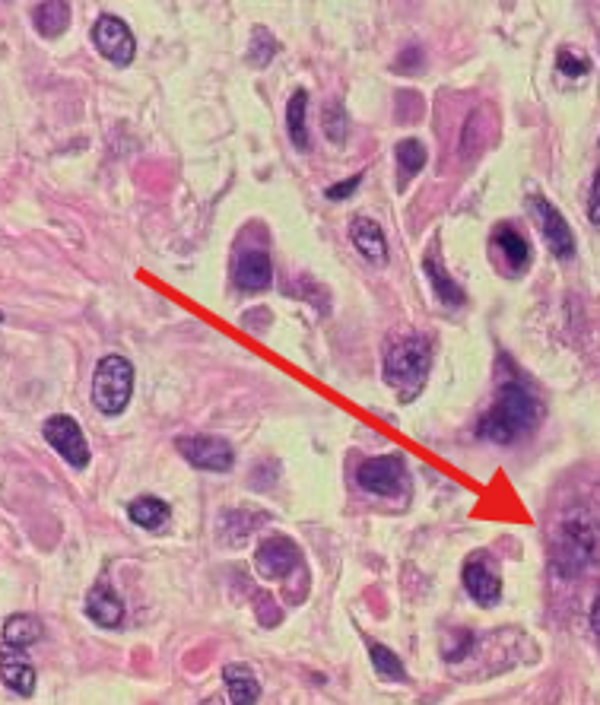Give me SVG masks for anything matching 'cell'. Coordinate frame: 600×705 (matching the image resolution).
Returning a JSON list of instances; mask_svg holds the SVG:
<instances>
[{
  "label": "cell",
  "instance_id": "obj_1",
  "mask_svg": "<svg viewBox=\"0 0 600 705\" xmlns=\"http://www.w3.org/2000/svg\"><path fill=\"white\" fill-rule=\"evenodd\" d=\"M543 420V404L521 385H505L499 401L480 420V436L496 445H512L521 436H531Z\"/></svg>",
  "mask_w": 600,
  "mask_h": 705
},
{
  "label": "cell",
  "instance_id": "obj_2",
  "mask_svg": "<svg viewBox=\"0 0 600 705\" xmlns=\"http://www.w3.org/2000/svg\"><path fill=\"white\" fill-rule=\"evenodd\" d=\"M426 372H429V343L423 337H397V343H391V350L385 353L388 385L404 401H413L426 385Z\"/></svg>",
  "mask_w": 600,
  "mask_h": 705
},
{
  "label": "cell",
  "instance_id": "obj_3",
  "mask_svg": "<svg viewBox=\"0 0 600 705\" xmlns=\"http://www.w3.org/2000/svg\"><path fill=\"white\" fill-rule=\"evenodd\" d=\"M134 391V366L124 356H105L93 375V404L105 417H118Z\"/></svg>",
  "mask_w": 600,
  "mask_h": 705
},
{
  "label": "cell",
  "instance_id": "obj_4",
  "mask_svg": "<svg viewBox=\"0 0 600 705\" xmlns=\"http://www.w3.org/2000/svg\"><path fill=\"white\" fill-rule=\"evenodd\" d=\"M356 483L372 496H385L394 499L397 493L407 490V467L404 458L397 455H381V458H369L362 461L356 470Z\"/></svg>",
  "mask_w": 600,
  "mask_h": 705
},
{
  "label": "cell",
  "instance_id": "obj_5",
  "mask_svg": "<svg viewBox=\"0 0 600 705\" xmlns=\"http://www.w3.org/2000/svg\"><path fill=\"white\" fill-rule=\"evenodd\" d=\"M175 448L181 451V458L197 470L226 474V470L235 464L232 445L220 436H181V439H175Z\"/></svg>",
  "mask_w": 600,
  "mask_h": 705
},
{
  "label": "cell",
  "instance_id": "obj_6",
  "mask_svg": "<svg viewBox=\"0 0 600 705\" xmlns=\"http://www.w3.org/2000/svg\"><path fill=\"white\" fill-rule=\"evenodd\" d=\"M531 216H534V223H537V229L543 235V242L550 245L553 255L562 258V261H569L575 255V235H572V229L566 223V216L556 210V204H550L547 197L534 194L531 197Z\"/></svg>",
  "mask_w": 600,
  "mask_h": 705
},
{
  "label": "cell",
  "instance_id": "obj_7",
  "mask_svg": "<svg viewBox=\"0 0 600 705\" xmlns=\"http://www.w3.org/2000/svg\"><path fill=\"white\" fill-rule=\"evenodd\" d=\"M93 45L96 51L102 54L105 61H112L115 67H127L134 61V32L127 29L124 20H118V16H99L96 26H93Z\"/></svg>",
  "mask_w": 600,
  "mask_h": 705
},
{
  "label": "cell",
  "instance_id": "obj_8",
  "mask_svg": "<svg viewBox=\"0 0 600 705\" xmlns=\"http://www.w3.org/2000/svg\"><path fill=\"white\" fill-rule=\"evenodd\" d=\"M42 432H45V442L58 451L70 467L83 470L89 464V445H86V436H83V429L77 426V420H70V417H64V413H58V417L45 420Z\"/></svg>",
  "mask_w": 600,
  "mask_h": 705
},
{
  "label": "cell",
  "instance_id": "obj_9",
  "mask_svg": "<svg viewBox=\"0 0 600 705\" xmlns=\"http://www.w3.org/2000/svg\"><path fill=\"white\" fill-rule=\"evenodd\" d=\"M299 563V550L296 544L289 537H267L264 544L258 547V553H254V566H258V572L264 578H283L296 569Z\"/></svg>",
  "mask_w": 600,
  "mask_h": 705
},
{
  "label": "cell",
  "instance_id": "obj_10",
  "mask_svg": "<svg viewBox=\"0 0 600 705\" xmlns=\"http://www.w3.org/2000/svg\"><path fill=\"white\" fill-rule=\"evenodd\" d=\"M464 588H467L470 598H474L477 604H483V607H493V604H499V598H502V582H499V575L486 566L483 556L467 559V566H464Z\"/></svg>",
  "mask_w": 600,
  "mask_h": 705
},
{
  "label": "cell",
  "instance_id": "obj_11",
  "mask_svg": "<svg viewBox=\"0 0 600 705\" xmlns=\"http://www.w3.org/2000/svg\"><path fill=\"white\" fill-rule=\"evenodd\" d=\"M274 283V264L264 255V251L251 248L235 261V286L245 289V293H264V289Z\"/></svg>",
  "mask_w": 600,
  "mask_h": 705
},
{
  "label": "cell",
  "instance_id": "obj_12",
  "mask_svg": "<svg viewBox=\"0 0 600 705\" xmlns=\"http://www.w3.org/2000/svg\"><path fill=\"white\" fill-rule=\"evenodd\" d=\"M350 239L359 248V255L372 261V264H385L388 261V245H385V232L369 216H353L350 223Z\"/></svg>",
  "mask_w": 600,
  "mask_h": 705
},
{
  "label": "cell",
  "instance_id": "obj_13",
  "mask_svg": "<svg viewBox=\"0 0 600 705\" xmlns=\"http://www.w3.org/2000/svg\"><path fill=\"white\" fill-rule=\"evenodd\" d=\"M594 550V537L588 528H566V534H562L559 540V553H556V566L562 572H572V569H581L588 563V556Z\"/></svg>",
  "mask_w": 600,
  "mask_h": 705
},
{
  "label": "cell",
  "instance_id": "obj_14",
  "mask_svg": "<svg viewBox=\"0 0 600 705\" xmlns=\"http://www.w3.org/2000/svg\"><path fill=\"white\" fill-rule=\"evenodd\" d=\"M86 617L93 623H99V626H105V629H112L124 620V604L112 588H108L105 582H99L93 591L86 594Z\"/></svg>",
  "mask_w": 600,
  "mask_h": 705
},
{
  "label": "cell",
  "instance_id": "obj_15",
  "mask_svg": "<svg viewBox=\"0 0 600 705\" xmlns=\"http://www.w3.org/2000/svg\"><path fill=\"white\" fill-rule=\"evenodd\" d=\"M223 680L229 690V705H258L261 699V683L254 677L248 664H226Z\"/></svg>",
  "mask_w": 600,
  "mask_h": 705
},
{
  "label": "cell",
  "instance_id": "obj_16",
  "mask_svg": "<svg viewBox=\"0 0 600 705\" xmlns=\"http://www.w3.org/2000/svg\"><path fill=\"white\" fill-rule=\"evenodd\" d=\"M4 683L7 690L16 696H32L35 693V667L23 658L20 648L4 645Z\"/></svg>",
  "mask_w": 600,
  "mask_h": 705
},
{
  "label": "cell",
  "instance_id": "obj_17",
  "mask_svg": "<svg viewBox=\"0 0 600 705\" xmlns=\"http://www.w3.org/2000/svg\"><path fill=\"white\" fill-rule=\"evenodd\" d=\"M423 270H426V277H429V283L435 289V296H439L445 305H464V289L445 274V267L439 264V251H435V248L426 255Z\"/></svg>",
  "mask_w": 600,
  "mask_h": 705
},
{
  "label": "cell",
  "instance_id": "obj_18",
  "mask_svg": "<svg viewBox=\"0 0 600 705\" xmlns=\"http://www.w3.org/2000/svg\"><path fill=\"white\" fill-rule=\"evenodd\" d=\"M127 518H131L137 528L147 531H162V524L169 521V505L156 499V496H140L127 505Z\"/></svg>",
  "mask_w": 600,
  "mask_h": 705
},
{
  "label": "cell",
  "instance_id": "obj_19",
  "mask_svg": "<svg viewBox=\"0 0 600 705\" xmlns=\"http://www.w3.org/2000/svg\"><path fill=\"white\" fill-rule=\"evenodd\" d=\"M42 639V623L32 617V613H16L4 623V645L7 648H29Z\"/></svg>",
  "mask_w": 600,
  "mask_h": 705
},
{
  "label": "cell",
  "instance_id": "obj_20",
  "mask_svg": "<svg viewBox=\"0 0 600 705\" xmlns=\"http://www.w3.org/2000/svg\"><path fill=\"white\" fill-rule=\"evenodd\" d=\"M493 239H496V248L502 251L505 264L512 267V270H521L527 261H531V245H527L524 235L515 232L512 226H499Z\"/></svg>",
  "mask_w": 600,
  "mask_h": 705
},
{
  "label": "cell",
  "instance_id": "obj_21",
  "mask_svg": "<svg viewBox=\"0 0 600 705\" xmlns=\"http://www.w3.org/2000/svg\"><path fill=\"white\" fill-rule=\"evenodd\" d=\"M305 108H308V93L305 89H296L293 99L286 105V131H289V140H293L296 150H308V124H305Z\"/></svg>",
  "mask_w": 600,
  "mask_h": 705
},
{
  "label": "cell",
  "instance_id": "obj_22",
  "mask_svg": "<svg viewBox=\"0 0 600 705\" xmlns=\"http://www.w3.org/2000/svg\"><path fill=\"white\" fill-rule=\"evenodd\" d=\"M70 23V7L61 0H48V4L35 7V29H39L45 39H58Z\"/></svg>",
  "mask_w": 600,
  "mask_h": 705
},
{
  "label": "cell",
  "instance_id": "obj_23",
  "mask_svg": "<svg viewBox=\"0 0 600 705\" xmlns=\"http://www.w3.org/2000/svg\"><path fill=\"white\" fill-rule=\"evenodd\" d=\"M369 655H372V667H375V674L381 680H391V683H407V667L400 664V658L391 652L388 645H381V642H372L369 645Z\"/></svg>",
  "mask_w": 600,
  "mask_h": 705
},
{
  "label": "cell",
  "instance_id": "obj_24",
  "mask_svg": "<svg viewBox=\"0 0 600 705\" xmlns=\"http://www.w3.org/2000/svg\"><path fill=\"white\" fill-rule=\"evenodd\" d=\"M394 156H397V166H400V172H404V175H416L426 166V147H423L420 140H413V137L410 140H400Z\"/></svg>",
  "mask_w": 600,
  "mask_h": 705
},
{
  "label": "cell",
  "instance_id": "obj_25",
  "mask_svg": "<svg viewBox=\"0 0 600 705\" xmlns=\"http://www.w3.org/2000/svg\"><path fill=\"white\" fill-rule=\"evenodd\" d=\"M277 54V42L274 35H267V29H254L251 32V48H248V64L264 67L270 58Z\"/></svg>",
  "mask_w": 600,
  "mask_h": 705
},
{
  "label": "cell",
  "instance_id": "obj_26",
  "mask_svg": "<svg viewBox=\"0 0 600 705\" xmlns=\"http://www.w3.org/2000/svg\"><path fill=\"white\" fill-rule=\"evenodd\" d=\"M556 67L562 70L566 77H585L591 70V61L585 51H572V48H562L556 54Z\"/></svg>",
  "mask_w": 600,
  "mask_h": 705
},
{
  "label": "cell",
  "instance_id": "obj_27",
  "mask_svg": "<svg viewBox=\"0 0 600 705\" xmlns=\"http://www.w3.org/2000/svg\"><path fill=\"white\" fill-rule=\"evenodd\" d=\"M324 131H327V137H331L334 143H340L343 137H347V115H343V108L337 105V102H331L327 105V112H324Z\"/></svg>",
  "mask_w": 600,
  "mask_h": 705
},
{
  "label": "cell",
  "instance_id": "obj_28",
  "mask_svg": "<svg viewBox=\"0 0 600 705\" xmlns=\"http://www.w3.org/2000/svg\"><path fill=\"white\" fill-rule=\"evenodd\" d=\"M359 182H362V175H353L350 182H337V185L327 188L324 194L331 197V201H343V197H350V194L356 191V185H359Z\"/></svg>",
  "mask_w": 600,
  "mask_h": 705
},
{
  "label": "cell",
  "instance_id": "obj_29",
  "mask_svg": "<svg viewBox=\"0 0 600 705\" xmlns=\"http://www.w3.org/2000/svg\"><path fill=\"white\" fill-rule=\"evenodd\" d=\"M588 216L591 223L600 226V172L594 175V185H591V201H588Z\"/></svg>",
  "mask_w": 600,
  "mask_h": 705
},
{
  "label": "cell",
  "instance_id": "obj_30",
  "mask_svg": "<svg viewBox=\"0 0 600 705\" xmlns=\"http://www.w3.org/2000/svg\"><path fill=\"white\" fill-rule=\"evenodd\" d=\"M591 629H594V636L600 642V594L594 598V607H591Z\"/></svg>",
  "mask_w": 600,
  "mask_h": 705
},
{
  "label": "cell",
  "instance_id": "obj_31",
  "mask_svg": "<svg viewBox=\"0 0 600 705\" xmlns=\"http://www.w3.org/2000/svg\"><path fill=\"white\" fill-rule=\"evenodd\" d=\"M200 705H229L223 696H210V699H204V702H200Z\"/></svg>",
  "mask_w": 600,
  "mask_h": 705
}]
</instances>
